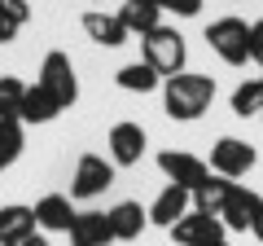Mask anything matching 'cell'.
<instances>
[{"mask_svg": "<svg viewBox=\"0 0 263 246\" xmlns=\"http://www.w3.org/2000/svg\"><path fill=\"white\" fill-rule=\"evenodd\" d=\"M215 101V79L211 75H171L167 84H162V106H167L171 119L180 123H193L206 114V106Z\"/></svg>", "mask_w": 263, "mask_h": 246, "instance_id": "cell-1", "label": "cell"}, {"mask_svg": "<svg viewBox=\"0 0 263 246\" xmlns=\"http://www.w3.org/2000/svg\"><path fill=\"white\" fill-rule=\"evenodd\" d=\"M141 48H145V66H154L162 79L171 75H184V62H189V48H184V36L176 27H158L149 36H141Z\"/></svg>", "mask_w": 263, "mask_h": 246, "instance_id": "cell-2", "label": "cell"}, {"mask_svg": "<svg viewBox=\"0 0 263 246\" xmlns=\"http://www.w3.org/2000/svg\"><path fill=\"white\" fill-rule=\"evenodd\" d=\"M206 44L219 53V62H228V66H246V62H250V22H241V18H215L206 27Z\"/></svg>", "mask_w": 263, "mask_h": 246, "instance_id": "cell-3", "label": "cell"}, {"mask_svg": "<svg viewBox=\"0 0 263 246\" xmlns=\"http://www.w3.org/2000/svg\"><path fill=\"white\" fill-rule=\"evenodd\" d=\"M40 88H44L48 97H53L57 106H75L79 101V79H75V66H70V57L62 53V48H53V53H44V62H40Z\"/></svg>", "mask_w": 263, "mask_h": 246, "instance_id": "cell-4", "label": "cell"}, {"mask_svg": "<svg viewBox=\"0 0 263 246\" xmlns=\"http://www.w3.org/2000/svg\"><path fill=\"white\" fill-rule=\"evenodd\" d=\"M254 145L250 141H237V136H219L215 145H211V163L206 167L215 171V176H224V180H237V176H246V171L254 167Z\"/></svg>", "mask_w": 263, "mask_h": 246, "instance_id": "cell-5", "label": "cell"}, {"mask_svg": "<svg viewBox=\"0 0 263 246\" xmlns=\"http://www.w3.org/2000/svg\"><path fill=\"white\" fill-rule=\"evenodd\" d=\"M114 185V163H105L101 154H84L75 163V180H70V198H101Z\"/></svg>", "mask_w": 263, "mask_h": 246, "instance_id": "cell-6", "label": "cell"}, {"mask_svg": "<svg viewBox=\"0 0 263 246\" xmlns=\"http://www.w3.org/2000/svg\"><path fill=\"white\" fill-rule=\"evenodd\" d=\"M158 167H162V176L171 180V185H180V189H189V194H197L202 189V180L211 176V167L197 154H184V150H162L158 154Z\"/></svg>", "mask_w": 263, "mask_h": 246, "instance_id": "cell-7", "label": "cell"}, {"mask_svg": "<svg viewBox=\"0 0 263 246\" xmlns=\"http://www.w3.org/2000/svg\"><path fill=\"white\" fill-rule=\"evenodd\" d=\"M110 163L114 167H136V163L145 159V128L141 123H132V119H123V123H114L110 128Z\"/></svg>", "mask_w": 263, "mask_h": 246, "instance_id": "cell-8", "label": "cell"}, {"mask_svg": "<svg viewBox=\"0 0 263 246\" xmlns=\"http://www.w3.org/2000/svg\"><path fill=\"white\" fill-rule=\"evenodd\" d=\"M171 237H176L180 246H206V242H224V224H219L215 216H206V211H189V216H180L176 224L167 229Z\"/></svg>", "mask_w": 263, "mask_h": 246, "instance_id": "cell-9", "label": "cell"}, {"mask_svg": "<svg viewBox=\"0 0 263 246\" xmlns=\"http://www.w3.org/2000/svg\"><path fill=\"white\" fill-rule=\"evenodd\" d=\"M254 211H259V194L233 180V189H228L224 207H219V224H224V229H237V233H246V229H250V220H254Z\"/></svg>", "mask_w": 263, "mask_h": 246, "instance_id": "cell-10", "label": "cell"}, {"mask_svg": "<svg viewBox=\"0 0 263 246\" xmlns=\"http://www.w3.org/2000/svg\"><path fill=\"white\" fill-rule=\"evenodd\" d=\"M31 211H35V229H48V233H70V224L79 216L66 194H44Z\"/></svg>", "mask_w": 263, "mask_h": 246, "instance_id": "cell-11", "label": "cell"}, {"mask_svg": "<svg viewBox=\"0 0 263 246\" xmlns=\"http://www.w3.org/2000/svg\"><path fill=\"white\" fill-rule=\"evenodd\" d=\"M114 229H110V211H79L70 224V246H110Z\"/></svg>", "mask_w": 263, "mask_h": 246, "instance_id": "cell-12", "label": "cell"}, {"mask_svg": "<svg viewBox=\"0 0 263 246\" xmlns=\"http://www.w3.org/2000/svg\"><path fill=\"white\" fill-rule=\"evenodd\" d=\"M189 202H193V194L189 189H180V185H167V189L154 198V207H149V224H158V229H171L180 216H189Z\"/></svg>", "mask_w": 263, "mask_h": 246, "instance_id": "cell-13", "label": "cell"}, {"mask_svg": "<svg viewBox=\"0 0 263 246\" xmlns=\"http://www.w3.org/2000/svg\"><path fill=\"white\" fill-rule=\"evenodd\" d=\"M84 31H88V40H97L101 48H119V44H127V27L119 22V13H105V9L84 13Z\"/></svg>", "mask_w": 263, "mask_h": 246, "instance_id": "cell-14", "label": "cell"}, {"mask_svg": "<svg viewBox=\"0 0 263 246\" xmlns=\"http://www.w3.org/2000/svg\"><path fill=\"white\" fill-rule=\"evenodd\" d=\"M149 224V211L141 207V202H119V207H110V229H114V242H136L141 237V229Z\"/></svg>", "mask_w": 263, "mask_h": 246, "instance_id": "cell-15", "label": "cell"}, {"mask_svg": "<svg viewBox=\"0 0 263 246\" xmlns=\"http://www.w3.org/2000/svg\"><path fill=\"white\" fill-rule=\"evenodd\" d=\"M162 9L154 5V0H123V9H119V22L127 27V36H149V31L162 27Z\"/></svg>", "mask_w": 263, "mask_h": 246, "instance_id": "cell-16", "label": "cell"}, {"mask_svg": "<svg viewBox=\"0 0 263 246\" xmlns=\"http://www.w3.org/2000/svg\"><path fill=\"white\" fill-rule=\"evenodd\" d=\"M27 237H35V211L13 202V207H0V242L22 246Z\"/></svg>", "mask_w": 263, "mask_h": 246, "instance_id": "cell-17", "label": "cell"}, {"mask_svg": "<svg viewBox=\"0 0 263 246\" xmlns=\"http://www.w3.org/2000/svg\"><path fill=\"white\" fill-rule=\"evenodd\" d=\"M57 114H62V106H57L40 84H27V97H22L18 119H22V123H53Z\"/></svg>", "mask_w": 263, "mask_h": 246, "instance_id": "cell-18", "label": "cell"}, {"mask_svg": "<svg viewBox=\"0 0 263 246\" xmlns=\"http://www.w3.org/2000/svg\"><path fill=\"white\" fill-rule=\"evenodd\" d=\"M228 189H233V180H224V176H206V180H202V189L193 194V211H206V216L219 220V207H224Z\"/></svg>", "mask_w": 263, "mask_h": 246, "instance_id": "cell-19", "label": "cell"}, {"mask_svg": "<svg viewBox=\"0 0 263 246\" xmlns=\"http://www.w3.org/2000/svg\"><path fill=\"white\" fill-rule=\"evenodd\" d=\"M114 79H119L123 93H154V88L162 84V75H158L154 66H145V62H127V66H123Z\"/></svg>", "mask_w": 263, "mask_h": 246, "instance_id": "cell-20", "label": "cell"}, {"mask_svg": "<svg viewBox=\"0 0 263 246\" xmlns=\"http://www.w3.org/2000/svg\"><path fill=\"white\" fill-rule=\"evenodd\" d=\"M22 145H27V136H22V119H0V171L13 167V163L22 159Z\"/></svg>", "mask_w": 263, "mask_h": 246, "instance_id": "cell-21", "label": "cell"}, {"mask_svg": "<svg viewBox=\"0 0 263 246\" xmlns=\"http://www.w3.org/2000/svg\"><path fill=\"white\" fill-rule=\"evenodd\" d=\"M27 22H31V5L27 0H0V44H9Z\"/></svg>", "mask_w": 263, "mask_h": 246, "instance_id": "cell-22", "label": "cell"}, {"mask_svg": "<svg viewBox=\"0 0 263 246\" xmlns=\"http://www.w3.org/2000/svg\"><path fill=\"white\" fill-rule=\"evenodd\" d=\"M233 114H237V119L263 114V75H259V79H246V84L233 93Z\"/></svg>", "mask_w": 263, "mask_h": 246, "instance_id": "cell-23", "label": "cell"}, {"mask_svg": "<svg viewBox=\"0 0 263 246\" xmlns=\"http://www.w3.org/2000/svg\"><path fill=\"white\" fill-rule=\"evenodd\" d=\"M22 97H27V84L13 75H0V119H18Z\"/></svg>", "mask_w": 263, "mask_h": 246, "instance_id": "cell-24", "label": "cell"}, {"mask_svg": "<svg viewBox=\"0 0 263 246\" xmlns=\"http://www.w3.org/2000/svg\"><path fill=\"white\" fill-rule=\"evenodd\" d=\"M158 9H167V13H180V18H193L197 9H202V0H154Z\"/></svg>", "mask_w": 263, "mask_h": 246, "instance_id": "cell-25", "label": "cell"}, {"mask_svg": "<svg viewBox=\"0 0 263 246\" xmlns=\"http://www.w3.org/2000/svg\"><path fill=\"white\" fill-rule=\"evenodd\" d=\"M250 62H259V66H263V18L250 22Z\"/></svg>", "mask_w": 263, "mask_h": 246, "instance_id": "cell-26", "label": "cell"}, {"mask_svg": "<svg viewBox=\"0 0 263 246\" xmlns=\"http://www.w3.org/2000/svg\"><path fill=\"white\" fill-rule=\"evenodd\" d=\"M250 233L263 242V198H259V211H254V220H250Z\"/></svg>", "mask_w": 263, "mask_h": 246, "instance_id": "cell-27", "label": "cell"}, {"mask_svg": "<svg viewBox=\"0 0 263 246\" xmlns=\"http://www.w3.org/2000/svg\"><path fill=\"white\" fill-rule=\"evenodd\" d=\"M22 246H53V242H48V237H27Z\"/></svg>", "mask_w": 263, "mask_h": 246, "instance_id": "cell-28", "label": "cell"}, {"mask_svg": "<svg viewBox=\"0 0 263 246\" xmlns=\"http://www.w3.org/2000/svg\"><path fill=\"white\" fill-rule=\"evenodd\" d=\"M206 246H228V242H206Z\"/></svg>", "mask_w": 263, "mask_h": 246, "instance_id": "cell-29", "label": "cell"}, {"mask_svg": "<svg viewBox=\"0 0 263 246\" xmlns=\"http://www.w3.org/2000/svg\"><path fill=\"white\" fill-rule=\"evenodd\" d=\"M0 246H13V242H0Z\"/></svg>", "mask_w": 263, "mask_h": 246, "instance_id": "cell-30", "label": "cell"}, {"mask_svg": "<svg viewBox=\"0 0 263 246\" xmlns=\"http://www.w3.org/2000/svg\"><path fill=\"white\" fill-rule=\"evenodd\" d=\"M97 5H101V0H97Z\"/></svg>", "mask_w": 263, "mask_h": 246, "instance_id": "cell-31", "label": "cell"}]
</instances>
